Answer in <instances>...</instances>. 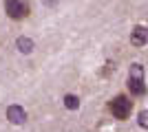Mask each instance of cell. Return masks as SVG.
Wrapping results in <instances>:
<instances>
[{
  "label": "cell",
  "instance_id": "52a82bcc",
  "mask_svg": "<svg viewBox=\"0 0 148 132\" xmlns=\"http://www.w3.org/2000/svg\"><path fill=\"white\" fill-rule=\"evenodd\" d=\"M64 106L69 108V110H77L80 108V99H77V95H64Z\"/></svg>",
  "mask_w": 148,
  "mask_h": 132
},
{
  "label": "cell",
  "instance_id": "7a4b0ae2",
  "mask_svg": "<svg viewBox=\"0 0 148 132\" xmlns=\"http://www.w3.org/2000/svg\"><path fill=\"white\" fill-rule=\"evenodd\" d=\"M108 110H111V114L115 119L124 121V119H128L130 112H133V101H130V97H126V95H115V97L108 101Z\"/></svg>",
  "mask_w": 148,
  "mask_h": 132
},
{
  "label": "cell",
  "instance_id": "277c9868",
  "mask_svg": "<svg viewBox=\"0 0 148 132\" xmlns=\"http://www.w3.org/2000/svg\"><path fill=\"white\" fill-rule=\"evenodd\" d=\"M7 119L11 121L13 126H22V123L27 121L25 108H22V106H16V104H13V106H9V108H7Z\"/></svg>",
  "mask_w": 148,
  "mask_h": 132
},
{
  "label": "cell",
  "instance_id": "3957f363",
  "mask_svg": "<svg viewBox=\"0 0 148 132\" xmlns=\"http://www.w3.org/2000/svg\"><path fill=\"white\" fill-rule=\"evenodd\" d=\"M5 13L11 20H25L29 16V2L27 0H5Z\"/></svg>",
  "mask_w": 148,
  "mask_h": 132
},
{
  "label": "cell",
  "instance_id": "ba28073f",
  "mask_svg": "<svg viewBox=\"0 0 148 132\" xmlns=\"http://www.w3.org/2000/svg\"><path fill=\"white\" fill-rule=\"evenodd\" d=\"M148 112L146 110H142V112H139V119H137V123H139V128H148Z\"/></svg>",
  "mask_w": 148,
  "mask_h": 132
},
{
  "label": "cell",
  "instance_id": "9c48e42d",
  "mask_svg": "<svg viewBox=\"0 0 148 132\" xmlns=\"http://www.w3.org/2000/svg\"><path fill=\"white\" fill-rule=\"evenodd\" d=\"M44 2H47V5H49V7H53V5H56V2H58V0H44Z\"/></svg>",
  "mask_w": 148,
  "mask_h": 132
},
{
  "label": "cell",
  "instance_id": "5b68a950",
  "mask_svg": "<svg viewBox=\"0 0 148 132\" xmlns=\"http://www.w3.org/2000/svg\"><path fill=\"white\" fill-rule=\"evenodd\" d=\"M148 42V31L144 24H137L133 31H130V44L133 46H137V49H142L144 44Z\"/></svg>",
  "mask_w": 148,
  "mask_h": 132
},
{
  "label": "cell",
  "instance_id": "8992f818",
  "mask_svg": "<svg viewBox=\"0 0 148 132\" xmlns=\"http://www.w3.org/2000/svg\"><path fill=\"white\" fill-rule=\"evenodd\" d=\"M16 49L20 51V53H25V55H29V53H33V49H36V44H33V40L27 38V35H20L18 40H16Z\"/></svg>",
  "mask_w": 148,
  "mask_h": 132
},
{
  "label": "cell",
  "instance_id": "6da1fadb",
  "mask_svg": "<svg viewBox=\"0 0 148 132\" xmlns=\"http://www.w3.org/2000/svg\"><path fill=\"white\" fill-rule=\"evenodd\" d=\"M128 86L130 95H135V97H144L146 95V82H144V66L142 64H133L128 70Z\"/></svg>",
  "mask_w": 148,
  "mask_h": 132
}]
</instances>
